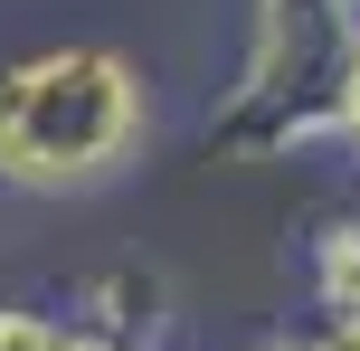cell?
<instances>
[{"instance_id": "obj_3", "label": "cell", "mask_w": 360, "mask_h": 351, "mask_svg": "<svg viewBox=\"0 0 360 351\" xmlns=\"http://www.w3.org/2000/svg\"><path fill=\"white\" fill-rule=\"evenodd\" d=\"M323 124H332V143H360V29L342 38V57L323 76Z\"/></svg>"}, {"instance_id": "obj_4", "label": "cell", "mask_w": 360, "mask_h": 351, "mask_svg": "<svg viewBox=\"0 0 360 351\" xmlns=\"http://www.w3.org/2000/svg\"><path fill=\"white\" fill-rule=\"evenodd\" d=\"M0 351H57V314H38V304H0Z\"/></svg>"}, {"instance_id": "obj_7", "label": "cell", "mask_w": 360, "mask_h": 351, "mask_svg": "<svg viewBox=\"0 0 360 351\" xmlns=\"http://www.w3.org/2000/svg\"><path fill=\"white\" fill-rule=\"evenodd\" d=\"M237 351H294V333H256V342H237Z\"/></svg>"}, {"instance_id": "obj_1", "label": "cell", "mask_w": 360, "mask_h": 351, "mask_svg": "<svg viewBox=\"0 0 360 351\" xmlns=\"http://www.w3.org/2000/svg\"><path fill=\"white\" fill-rule=\"evenodd\" d=\"M143 143H152V76L124 48L57 38L0 67V190L76 200L133 171Z\"/></svg>"}, {"instance_id": "obj_5", "label": "cell", "mask_w": 360, "mask_h": 351, "mask_svg": "<svg viewBox=\"0 0 360 351\" xmlns=\"http://www.w3.org/2000/svg\"><path fill=\"white\" fill-rule=\"evenodd\" d=\"M57 351H143L124 333H95V323H57Z\"/></svg>"}, {"instance_id": "obj_2", "label": "cell", "mask_w": 360, "mask_h": 351, "mask_svg": "<svg viewBox=\"0 0 360 351\" xmlns=\"http://www.w3.org/2000/svg\"><path fill=\"white\" fill-rule=\"evenodd\" d=\"M313 304L332 323H360V209L313 238Z\"/></svg>"}, {"instance_id": "obj_6", "label": "cell", "mask_w": 360, "mask_h": 351, "mask_svg": "<svg viewBox=\"0 0 360 351\" xmlns=\"http://www.w3.org/2000/svg\"><path fill=\"white\" fill-rule=\"evenodd\" d=\"M294 351H360V323H313V333H294Z\"/></svg>"}]
</instances>
